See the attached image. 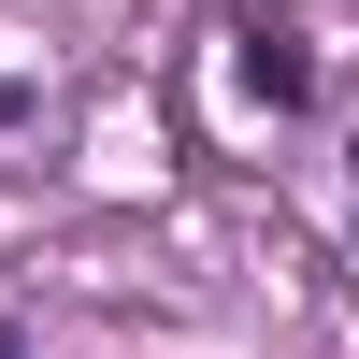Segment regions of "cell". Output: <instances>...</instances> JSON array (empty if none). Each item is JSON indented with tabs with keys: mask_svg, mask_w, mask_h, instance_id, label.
<instances>
[{
	"mask_svg": "<svg viewBox=\"0 0 359 359\" xmlns=\"http://www.w3.org/2000/svg\"><path fill=\"white\" fill-rule=\"evenodd\" d=\"M245 86H259V101H302V86H316L302 29H245Z\"/></svg>",
	"mask_w": 359,
	"mask_h": 359,
	"instance_id": "obj_1",
	"label": "cell"
},
{
	"mask_svg": "<svg viewBox=\"0 0 359 359\" xmlns=\"http://www.w3.org/2000/svg\"><path fill=\"white\" fill-rule=\"evenodd\" d=\"M0 359H15V331H0Z\"/></svg>",
	"mask_w": 359,
	"mask_h": 359,
	"instance_id": "obj_2",
	"label": "cell"
}]
</instances>
